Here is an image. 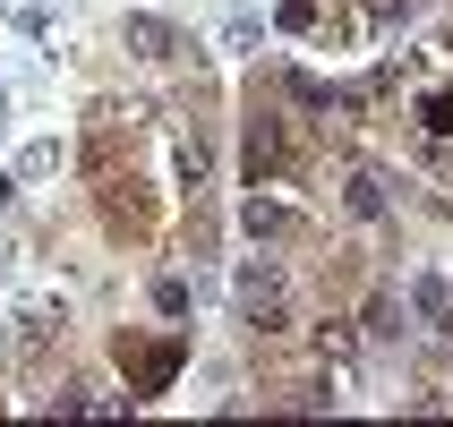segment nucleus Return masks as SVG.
<instances>
[{"label": "nucleus", "mask_w": 453, "mask_h": 427, "mask_svg": "<svg viewBox=\"0 0 453 427\" xmlns=\"http://www.w3.org/2000/svg\"><path fill=\"white\" fill-rule=\"evenodd\" d=\"M411 308L445 325V316H453V282H445V274H419V282H411Z\"/></svg>", "instance_id": "obj_7"}, {"label": "nucleus", "mask_w": 453, "mask_h": 427, "mask_svg": "<svg viewBox=\"0 0 453 427\" xmlns=\"http://www.w3.org/2000/svg\"><path fill=\"white\" fill-rule=\"evenodd\" d=\"M419 128L428 137H453V95H419Z\"/></svg>", "instance_id": "obj_11"}, {"label": "nucleus", "mask_w": 453, "mask_h": 427, "mask_svg": "<svg viewBox=\"0 0 453 427\" xmlns=\"http://www.w3.org/2000/svg\"><path fill=\"white\" fill-rule=\"evenodd\" d=\"M120 43L137 51V60H172V51H180V34H172L163 18H128V26H120Z\"/></svg>", "instance_id": "obj_4"}, {"label": "nucleus", "mask_w": 453, "mask_h": 427, "mask_svg": "<svg viewBox=\"0 0 453 427\" xmlns=\"http://www.w3.org/2000/svg\"><path fill=\"white\" fill-rule=\"evenodd\" d=\"M317 26V0H282V34H308Z\"/></svg>", "instance_id": "obj_12"}, {"label": "nucleus", "mask_w": 453, "mask_h": 427, "mask_svg": "<svg viewBox=\"0 0 453 427\" xmlns=\"http://www.w3.org/2000/svg\"><path fill=\"white\" fill-rule=\"evenodd\" d=\"M411 18V0H368V26H403Z\"/></svg>", "instance_id": "obj_13"}, {"label": "nucleus", "mask_w": 453, "mask_h": 427, "mask_svg": "<svg viewBox=\"0 0 453 427\" xmlns=\"http://www.w3.org/2000/svg\"><path fill=\"white\" fill-rule=\"evenodd\" d=\"M240 223H249V240H300V214H291V205H274V197H249L240 205Z\"/></svg>", "instance_id": "obj_3"}, {"label": "nucleus", "mask_w": 453, "mask_h": 427, "mask_svg": "<svg viewBox=\"0 0 453 427\" xmlns=\"http://www.w3.org/2000/svg\"><path fill=\"white\" fill-rule=\"evenodd\" d=\"M342 205H351L359 223H385V205H394V197H385V179H377V172H351V188H342Z\"/></svg>", "instance_id": "obj_5"}, {"label": "nucleus", "mask_w": 453, "mask_h": 427, "mask_svg": "<svg viewBox=\"0 0 453 427\" xmlns=\"http://www.w3.org/2000/svg\"><path fill=\"white\" fill-rule=\"evenodd\" d=\"M0 111H9V86H0Z\"/></svg>", "instance_id": "obj_14"}, {"label": "nucleus", "mask_w": 453, "mask_h": 427, "mask_svg": "<svg viewBox=\"0 0 453 427\" xmlns=\"http://www.w3.org/2000/svg\"><path fill=\"white\" fill-rule=\"evenodd\" d=\"M180 342H128L120 333V368H128V393L137 402H154V393H172V377H180Z\"/></svg>", "instance_id": "obj_1"}, {"label": "nucleus", "mask_w": 453, "mask_h": 427, "mask_svg": "<svg viewBox=\"0 0 453 427\" xmlns=\"http://www.w3.org/2000/svg\"><path fill=\"white\" fill-rule=\"evenodd\" d=\"M103 214H111V231H146V223H154V214H146V197H137L128 179L111 188V197H103Z\"/></svg>", "instance_id": "obj_6"}, {"label": "nucleus", "mask_w": 453, "mask_h": 427, "mask_svg": "<svg viewBox=\"0 0 453 427\" xmlns=\"http://www.w3.org/2000/svg\"><path fill=\"white\" fill-rule=\"evenodd\" d=\"M60 163H69V154L51 146V137H35V146L18 154V179H51V172H60Z\"/></svg>", "instance_id": "obj_9"}, {"label": "nucleus", "mask_w": 453, "mask_h": 427, "mask_svg": "<svg viewBox=\"0 0 453 427\" xmlns=\"http://www.w3.org/2000/svg\"><path fill=\"white\" fill-rule=\"evenodd\" d=\"M240 316L257 333H291V308H282V274L274 265H240Z\"/></svg>", "instance_id": "obj_2"}, {"label": "nucleus", "mask_w": 453, "mask_h": 427, "mask_svg": "<svg viewBox=\"0 0 453 427\" xmlns=\"http://www.w3.org/2000/svg\"><path fill=\"white\" fill-rule=\"evenodd\" d=\"M205 172H214V154H205V137L188 128V137H180V179H188V197L205 188Z\"/></svg>", "instance_id": "obj_8"}, {"label": "nucleus", "mask_w": 453, "mask_h": 427, "mask_svg": "<svg viewBox=\"0 0 453 427\" xmlns=\"http://www.w3.org/2000/svg\"><path fill=\"white\" fill-rule=\"evenodd\" d=\"M154 308H163V316H188V308H197V291H188L180 274H163V282H154Z\"/></svg>", "instance_id": "obj_10"}]
</instances>
